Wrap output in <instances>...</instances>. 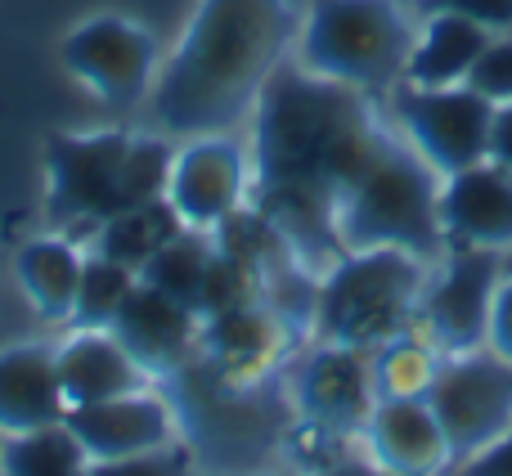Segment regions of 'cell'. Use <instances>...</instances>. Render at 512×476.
I'll use <instances>...</instances> for the list:
<instances>
[{
  "label": "cell",
  "mask_w": 512,
  "mask_h": 476,
  "mask_svg": "<svg viewBox=\"0 0 512 476\" xmlns=\"http://www.w3.org/2000/svg\"><path fill=\"white\" fill-rule=\"evenodd\" d=\"M292 14L283 0H198L153 86V117L176 135H221L256 108L279 68Z\"/></svg>",
  "instance_id": "cell-1"
},
{
  "label": "cell",
  "mask_w": 512,
  "mask_h": 476,
  "mask_svg": "<svg viewBox=\"0 0 512 476\" xmlns=\"http://www.w3.org/2000/svg\"><path fill=\"white\" fill-rule=\"evenodd\" d=\"M382 149L387 135L373 126L364 90L274 68L256 95V189H306L337 203Z\"/></svg>",
  "instance_id": "cell-2"
},
{
  "label": "cell",
  "mask_w": 512,
  "mask_h": 476,
  "mask_svg": "<svg viewBox=\"0 0 512 476\" xmlns=\"http://www.w3.org/2000/svg\"><path fill=\"white\" fill-rule=\"evenodd\" d=\"M436 198H441L436 171L414 149L387 140V149L364 167V176L333 203L342 252L400 247V252H414L418 261L445 256L450 243H445Z\"/></svg>",
  "instance_id": "cell-3"
},
{
  "label": "cell",
  "mask_w": 512,
  "mask_h": 476,
  "mask_svg": "<svg viewBox=\"0 0 512 476\" xmlns=\"http://www.w3.org/2000/svg\"><path fill=\"white\" fill-rule=\"evenodd\" d=\"M427 288V261L400 247H364L342 252L315 288L319 342H342L373 351L387 337L405 333L418 315Z\"/></svg>",
  "instance_id": "cell-4"
},
{
  "label": "cell",
  "mask_w": 512,
  "mask_h": 476,
  "mask_svg": "<svg viewBox=\"0 0 512 476\" xmlns=\"http://www.w3.org/2000/svg\"><path fill=\"white\" fill-rule=\"evenodd\" d=\"M414 36L391 0H315L301 32V68L351 90H382L405 72Z\"/></svg>",
  "instance_id": "cell-5"
},
{
  "label": "cell",
  "mask_w": 512,
  "mask_h": 476,
  "mask_svg": "<svg viewBox=\"0 0 512 476\" xmlns=\"http://www.w3.org/2000/svg\"><path fill=\"white\" fill-rule=\"evenodd\" d=\"M423 400L432 405L459 468L512 432V364L499 360L490 346L445 355Z\"/></svg>",
  "instance_id": "cell-6"
},
{
  "label": "cell",
  "mask_w": 512,
  "mask_h": 476,
  "mask_svg": "<svg viewBox=\"0 0 512 476\" xmlns=\"http://www.w3.org/2000/svg\"><path fill=\"white\" fill-rule=\"evenodd\" d=\"M126 131L50 135L45 140V216L59 230H99L122 212V153Z\"/></svg>",
  "instance_id": "cell-7"
},
{
  "label": "cell",
  "mask_w": 512,
  "mask_h": 476,
  "mask_svg": "<svg viewBox=\"0 0 512 476\" xmlns=\"http://www.w3.org/2000/svg\"><path fill=\"white\" fill-rule=\"evenodd\" d=\"M499 274H504V252H490V247L445 252L441 270L427 274V288L418 297V328L445 355L481 351L490 333V301H495Z\"/></svg>",
  "instance_id": "cell-8"
},
{
  "label": "cell",
  "mask_w": 512,
  "mask_h": 476,
  "mask_svg": "<svg viewBox=\"0 0 512 476\" xmlns=\"http://www.w3.org/2000/svg\"><path fill=\"white\" fill-rule=\"evenodd\" d=\"M396 113L405 122L414 153L436 171L454 176L477 162H486L490 149V117L495 104L463 81V86H405L396 95Z\"/></svg>",
  "instance_id": "cell-9"
},
{
  "label": "cell",
  "mask_w": 512,
  "mask_h": 476,
  "mask_svg": "<svg viewBox=\"0 0 512 476\" xmlns=\"http://www.w3.org/2000/svg\"><path fill=\"white\" fill-rule=\"evenodd\" d=\"M292 405H297L301 423L315 427L319 436H333V441L364 436V423L378 405L369 351L342 342H319L292 369Z\"/></svg>",
  "instance_id": "cell-10"
},
{
  "label": "cell",
  "mask_w": 512,
  "mask_h": 476,
  "mask_svg": "<svg viewBox=\"0 0 512 476\" xmlns=\"http://www.w3.org/2000/svg\"><path fill=\"white\" fill-rule=\"evenodd\" d=\"M153 59H158L153 36L140 23L117 18V14L86 18L63 41V68L77 81H86L113 108L140 104L153 77Z\"/></svg>",
  "instance_id": "cell-11"
},
{
  "label": "cell",
  "mask_w": 512,
  "mask_h": 476,
  "mask_svg": "<svg viewBox=\"0 0 512 476\" xmlns=\"http://www.w3.org/2000/svg\"><path fill=\"white\" fill-rule=\"evenodd\" d=\"M248 194L243 149L225 135H194V144L176 153L167 180V207L189 230H221Z\"/></svg>",
  "instance_id": "cell-12"
},
{
  "label": "cell",
  "mask_w": 512,
  "mask_h": 476,
  "mask_svg": "<svg viewBox=\"0 0 512 476\" xmlns=\"http://www.w3.org/2000/svg\"><path fill=\"white\" fill-rule=\"evenodd\" d=\"M63 427L72 432V441L81 445L90 463L104 459H131V454L167 450L176 436V414L158 391H131V396L95 400V405L68 409Z\"/></svg>",
  "instance_id": "cell-13"
},
{
  "label": "cell",
  "mask_w": 512,
  "mask_h": 476,
  "mask_svg": "<svg viewBox=\"0 0 512 476\" xmlns=\"http://www.w3.org/2000/svg\"><path fill=\"white\" fill-rule=\"evenodd\" d=\"M198 324H203L198 310H189V306H180V301L135 283L122 315L113 319V337L126 346V355H131L153 382H171V378H185V369L194 364Z\"/></svg>",
  "instance_id": "cell-14"
},
{
  "label": "cell",
  "mask_w": 512,
  "mask_h": 476,
  "mask_svg": "<svg viewBox=\"0 0 512 476\" xmlns=\"http://www.w3.org/2000/svg\"><path fill=\"white\" fill-rule=\"evenodd\" d=\"M198 351L212 364V373L230 387H248L265 378L288 351V319L270 306V301H252V306L225 310V315H207L198 324Z\"/></svg>",
  "instance_id": "cell-15"
},
{
  "label": "cell",
  "mask_w": 512,
  "mask_h": 476,
  "mask_svg": "<svg viewBox=\"0 0 512 476\" xmlns=\"http://www.w3.org/2000/svg\"><path fill=\"white\" fill-rule=\"evenodd\" d=\"M364 450L387 476H445L454 468L450 441L423 396L378 400L364 423Z\"/></svg>",
  "instance_id": "cell-16"
},
{
  "label": "cell",
  "mask_w": 512,
  "mask_h": 476,
  "mask_svg": "<svg viewBox=\"0 0 512 476\" xmlns=\"http://www.w3.org/2000/svg\"><path fill=\"white\" fill-rule=\"evenodd\" d=\"M441 230L450 247H512V176L495 162L454 171L441 185Z\"/></svg>",
  "instance_id": "cell-17"
},
{
  "label": "cell",
  "mask_w": 512,
  "mask_h": 476,
  "mask_svg": "<svg viewBox=\"0 0 512 476\" xmlns=\"http://www.w3.org/2000/svg\"><path fill=\"white\" fill-rule=\"evenodd\" d=\"M63 418H68V400H63L59 364L50 346H0V436L59 427Z\"/></svg>",
  "instance_id": "cell-18"
},
{
  "label": "cell",
  "mask_w": 512,
  "mask_h": 476,
  "mask_svg": "<svg viewBox=\"0 0 512 476\" xmlns=\"http://www.w3.org/2000/svg\"><path fill=\"white\" fill-rule=\"evenodd\" d=\"M59 364V387L68 409L77 405H95V400H113V396H131V391L149 387V373L126 355V346L113 337V328H86L72 333L68 342L54 351Z\"/></svg>",
  "instance_id": "cell-19"
},
{
  "label": "cell",
  "mask_w": 512,
  "mask_h": 476,
  "mask_svg": "<svg viewBox=\"0 0 512 476\" xmlns=\"http://www.w3.org/2000/svg\"><path fill=\"white\" fill-rule=\"evenodd\" d=\"M490 45V32L481 23L463 14H427L423 36L414 41L405 63L409 86H463L472 72V63L481 59V50Z\"/></svg>",
  "instance_id": "cell-20"
},
{
  "label": "cell",
  "mask_w": 512,
  "mask_h": 476,
  "mask_svg": "<svg viewBox=\"0 0 512 476\" xmlns=\"http://www.w3.org/2000/svg\"><path fill=\"white\" fill-rule=\"evenodd\" d=\"M18 283L23 297L32 301V310L50 324H68L72 315V297H77V274H81V252L72 238L59 234H41L27 238L14 256Z\"/></svg>",
  "instance_id": "cell-21"
},
{
  "label": "cell",
  "mask_w": 512,
  "mask_h": 476,
  "mask_svg": "<svg viewBox=\"0 0 512 476\" xmlns=\"http://www.w3.org/2000/svg\"><path fill=\"white\" fill-rule=\"evenodd\" d=\"M216 256V243L207 238V230H176L149 261L135 270V279L144 288L162 292V297L180 301V306L198 310V292H203V279H207V265Z\"/></svg>",
  "instance_id": "cell-22"
},
{
  "label": "cell",
  "mask_w": 512,
  "mask_h": 476,
  "mask_svg": "<svg viewBox=\"0 0 512 476\" xmlns=\"http://www.w3.org/2000/svg\"><path fill=\"white\" fill-rule=\"evenodd\" d=\"M445 351L423 333V328L409 324L405 333L387 337L382 346L369 351L373 364V391L378 400H405V396H427L436 369H441Z\"/></svg>",
  "instance_id": "cell-23"
},
{
  "label": "cell",
  "mask_w": 512,
  "mask_h": 476,
  "mask_svg": "<svg viewBox=\"0 0 512 476\" xmlns=\"http://www.w3.org/2000/svg\"><path fill=\"white\" fill-rule=\"evenodd\" d=\"M135 270L104 252L81 256V274H77V297H72V315L68 328L86 333V328H113V319L122 315L126 297L135 292Z\"/></svg>",
  "instance_id": "cell-24"
},
{
  "label": "cell",
  "mask_w": 512,
  "mask_h": 476,
  "mask_svg": "<svg viewBox=\"0 0 512 476\" xmlns=\"http://www.w3.org/2000/svg\"><path fill=\"white\" fill-rule=\"evenodd\" d=\"M176 230H185V225H180V216L167 207V198H162V203H144V207H126V212L108 216L95 230V252L140 270Z\"/></svg>",
  "instance_id": "cell-25"
},
{
  "label": "cell",
  "mask_w": 512,
  "mask_h": 476,
  "mask_svg": "<svg viewBox=\"0 0 512 476\" xmlns=\"http://www.w3.org/2000/svg\"><path fill=\"white\" fill-rule=\"evenodd\" d=\"M86 463L63 423L0 441V476H86Z\"/></svg>",
  "instance_id": "cell-26"
},
{
  "label": "cell",
  "mask_w": 512,
  "mask_h": 476,
  "mask_svg": "<svg viewBox=\"0 0 512 476\" xmlns=\"http://www.w3.org/2000/svg\"><path fill=\"white\" fill-rule=\"evenodd\" d=\"M171 162L176 149L158 135H131L122 153V180H117V194H122V212L126 207H144V203H162L167 198V180H171Z\"/></svg>",
  "instance_id": "cell-27"
},
{
  "label": "cell",
  "mask_w": 512,
  "mask_h": 476,
  "mask_svg": "<svg viewBox=\"0 0 512 476\" xmlns=\"http://www.w3.org/2000/svg\"><path fill=\"white\" fill-rule=\"evenodd\" d=\"M252 301H265V279H261V270H252L243 256H234V252H225V247H216L212 265H207L203 292H198V319L225 315V310L252 306Z\"/></svg>",
  "instance_id": "cell-28"
},
{
  "label": "cell",
  "mask_w": 512,
  "mask_h": 476,
  "mask_svg": "<svg viewBox=\"0 0 512 476\" xmlns=\"http://www.w3.org/2000/svg\"><path fill=\"white\" fill-rule=\"evenodd\" d=\"M468 86L490 104H512V36H499L481 50V59L468 72Z\"/></svg>",
  "instance_id": "cell-29"
},
{
  "label": "cell",
  "mask_w": 512,
  "mask_h": 476,
  "mask_svg": "<svg viewBox=\"0 0 512 476\" xmlns=\"http://www.w3.org/2000/svg\"><path fill=\"white\" fill-rule=\"evenodd\" d=\"M86 476H189V454L167 445V450L131 454V459L86 463Z\"/></svg>",
  "instance_id": "cell-30"
},
{
  "label": "cell",
  "mask_w": 512,
  "mask_h": 476,
  "mask_svg": "<svg viewBox=\"0 0 512 476\" xmlns=\"http://www.w3.org/2000/svg\"><path fill=\"white\" fill-rule=\"evenodd\" d=\"M427 14H463L486 32H512V0H423Z\"/></svg>",
  "instance_id": "cell-31"
},
{
  "label": "cell",
  "mask_w": 512,
  "mask_h": 476,
  "mask_svg": "<svg viewBox=\"0 0 512 476\" xmlns=\"http://www.w3.org/2000/svg\"><path fill=\"white\" fill-rule=\"evenodd\" d=\"M486 346L499 355V360L512 364V274H499L495 301H490V333Z\"/></svg>",
  "instance_id": "cell-32"
},
{
  "label": "cell",
  "mask_w": 512,
  "mask_h": 476,
  "mask_svg": "<svg viewBox=\"0 0 512 476\" xmlns=\"http://www.w3.org/2000/svg\"><path fill=\"white\" fill-rule=\"evenodd\" d=\"M459 476H512V432H504L481 454H472L468 463H459Z\"/></svg>",
  "instance_id": "cell-33"
},
{
  "label": "cell",
  "mask_w": 512,
  "mask_h": 476,
  "mask_svg": "<svg viewBox=\"0 0 512 476\" xmlns=\"http://www.w3.org/2000/svg\"><path fill=\"white\" fill-rule=\"evenodd\" d=\"M486 162L504 167L512 176V104H495V117H490V149Z\"/></svg>",
  "instance_id": "cell-34"
},
{
  "label": "cell",
  "mask_w": 512,
  "mask_h": 476,
  "mask_svg": "<svg viewBox=\"0 0 512 476\" xmlns=\"http://www.w3.org/2000/svg\"><path fill=\"white\" fill-rule=\"evenodd\" d=\"M319 476H387L382 468H364V463H337V468H328V472H319Z\"/></svg>",
  "instance_id": "cell-35"
},
{
  "label": "cell",
  "mask_w": 512,
  "mask_h": 476,
  "mask_svg": "<svg viewBox=\"0 0 512 476\" xmlns=\"http://www.w3.org/2000/svg\"><path fill=\"white\" fill-rule=\"evenodd\" d=\"M504 274H512V247L504 252Z\"/></svg>",
  "instance_id": "cell-36"
}]
</instances>
